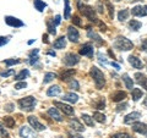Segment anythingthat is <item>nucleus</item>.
Wrapping results in <instances>:
<instances>
[{"instance_id": "4c0bfd02", "label": "nucleus", "mask_w": 147, "mask_h": 138, "mask_svg": "<svg viewBox=\"0 0 147 138\" xmlns=\"http://www.w3.org/2000/svg\"><path fill=\"white\" fill-rule=\"evenodd\" d=\"M0 137L1 138H10V135H9V132L6 131L5 126H4L1 122H0Z\"/></svg>"}, {"instance_id": "a211bd4d", "label": "nucleus", "mask_w": 147, "mask_h": 138, "mask_svg": "<svg viewBox=\"0 0 147 138\" xmlns=\"http://www.w3.org/2000/svg\"><path fill=\"white\" fill-rule=\"evenodd\" d=\"M127 96L126 94V92H124V90H117V92H114V93L110 95V98H112V100L114 103H119V102H123L124 99H125Z\"/></svg>"}, {"instance_id": "5701e85b", "label": "nucleus", "mask_w": 147, "mask_h": 138, "mask_svg": "<svg viewBox=\"0 0 147 138\" xmlns=\"http://www.w3.org/2000/svg\"><path fill=\"white\" fill-rule=\"evenodd\" d=\"M60 93H61V88L59 86H52V87H49L48 90H47L48 96H57Z\"/></svg>"}, {"instance_id": "13d9d810", "label": "nucleus", "mask_w": 147, "mask_h": 138, "mask_svg": "<svg viewBox=\"0 0 147 138\" xmlns=\"http://www.w3.org/2000/svg\"><path fill=\"white\" fill-rule=\"evenodd\" d=\"M42 39H43V43H45V44H48V43H49V39H48V34H43Z\"/></svg>"}, {"instance_id": "3c124183", "label": "nucleus", "mask_w": 147, "mask_h": 138, "mask_svg": "<svg viewBox=\"0 0 147 138\" xmlns=\"http://www.w3.org/2000/svg\"><path fill=\"white\" fill-rule=\"evenodd\" d=\"M129 107V104L127 103H124V104H119L118 107H117V111L118 113H120V111H124V110H126Z\"/></svg>"}, {"instance_id": "4be33fe9", "label": "nucleus", "mask_w": 147, "mask_h": 138, "mask_svg": "<svg viewBox=\"0 0 147 138\" xmlns=\"http://www.w3.org/2000/svg\"><path fill=\"white\" fill-rule=\"evenodd\" d=\"M63 100L64 102H69L71 104H75V103H77V100H79V95L75 93H66L63 95Z\"/></svg>"}, {"instance_id": "49530a36", "label": "nucleus", "mask_w": 147, "mask_h": 138, "mask_svg": "<svg viewBox=\"0 0 147 138\" xmlns=\"http://www.w3.org/2000/svg\"><path fill=\"white\" fill-rule=\"evenodd\" d=\"M13 73H15V71L12 70V68H10V70H6V71H3L0 72V77H9V76H12Z\"/></svg>"}, {"instance_id": "dca6fc26", "label": "nucleus", "mask_w": 147, "mask_h": 138, "mask_svg": "<svg viewBox=\"0 0 147 138\" xmlns=\"http://www.w3.org/2000/svg\"><path fill=\"white\" fill-rule=\"evenodd\" d=\"M69 126H70L75 132H84L85 131L84 125H82V123L77 120L76 117L70 119V120H69Z\"/></svg>"}, {"instance_id": "e2e57ef3", "label": "nucleus", "mask_w": 147, "mask_h": 138, "mask_svg": "<svg viewBox=\"0 0 147 138\" xmlns=\"http://www.w3.org/2000/svg\"><path fill=\"white\" fill-rule=\"evenodd\" d=\"M108 53H109V55H110V56H112V58L114 59V54H113V52H112V50H109V52H108Z\"/></svg>"}, {"instance_id": "f257e3e1", "label": "nucleus", "mask_w": 147, "mask_h": 138, "mask_svg": "<svg viewBox=\"0 0 147 138\" xmlns=\"http://www.w3.org/2000/svg\"><path fill=\"white\" fill-rule=\"evenodd\" d=\"M77 6H79L81 13H84V16L87 17L90 20V22L92 23H98V18L96 16V9L92 7L90 5H86V4H82L81 0H77Z\"/></svg>"}, {"instance_id": "c9c22d12", "label": "nucleus", "mask_w": 147, "mask_h": 138, "mask_svg": "<svg viewBox=\"0 0 147 138\" xmlns=\"http://www.w3.org/2000/svg\"><path fill=\"white\" fill-rule=\"evenodd\" d=\"M97 58H98V61H99V64H100V65H102L103 67L108 65V60H107V56H105V55H103V54L100 53V52H99V53L97 54Z\"/></svg>"}, {"instance_id": "4468645a", "label": "nucleus", "mask_w": 147, "mask_h": 138, "mask_svg": "<svg viewBox=\"0 0 147 138\" xmlns=\"http://www.w3.org/2000/svg\"><path fill=\"white\" fill-rule=\"evenodd\" d=\"M131 13L134 16H137V17L147 16V5H137L135 7H132Z\"/></svg>"}, {"instance_id": "69168bd1", "label": "nucleus", "mask_w": 147, "mask_h": 138, "mask_svg": "<svg viewBox=\"0 0 147 138\" xmlns=\"http://www.w3.org/2000/svg\"><path fill=\"white\" fill-rule=\"evenodd\" d=\"M115 1H120V0H115Z\"/></svg>"}, {"instance_id": "864d4df0", "label": "nucleus", "mask_w": 147, "mask_h": 138, "mask_svg": "<svg viewBox=\"0 0 147 138\" xmlns=\"http://www.w3.org/2000/svg\"><path fill=\"white\" fill-rule=\"evenodd\" d=\"M141 50H142V52H145V53H147V39L142 40V43H141Z\"/></svg>"}, {"instance_id": "9d476101", "label": "nucleus", "mask_w": 147, "mask_h": 138, "mask_svg": "<svg viewBox=\"0 0 147 138\" xmlns=\"http://www.w3.org/2000/svg\"><path fill=\"white\" fill-rule=\"evenodd\" d=\"M131 125H132V127H131L132 131H135L137 133H140V135H144V136L147 137V125L146 123L135 121V122H132Z\"/></svg>"}, {"instance_id": "603ef678", "label": "nucleus", "mask_w": 147, "mask_h": 138, "mask_svg": "<svg viewBox=\"0 0 147 138\" xmlns=\"http://www.w3.org/2000/svg\"><path fill=\"white\" fill-rule=\"evenodd\" d=\"M60 21H61V16H60V15H57V16L53 18V22H54V25H55V26L60 25Z\"/></svg>"}, {"instance_id": "f704fd0d", "label": "nucleus", "mask_w": 147, "mask_h": 138, "mask_svg": "<svg viewBox=\"0 0 147 138\" xmlns=\"http://www.w3.org/2000/svg\"><path fill=\"white\" fill-rule=\"evenodd\" d=\"M47 28H48V32L50 34H57V29H55V25H54V22L53 20H47Z\"/></svg>"}, {"instance_id": "4d7b16f0", "label": "nucleus", "mask_w": 147, "mask_h": 138, "mask_svg": "<svg viewBox=\"0 0 147 138\" xmlns=\"http://www.w3.org/2000/svg\"><path fill=\"white\" fill-rule=\"evenodd\" d=\"M39 53V50L38 49H34V50H32V52H30V54H28V56L30 58H33V56H37V54Z\"/></svg>"}, {"instance_id": "37998d69", "label": "nucleus", "mask_w": 147, "mask_h": 138, "mask_svg": "<svg viewBox=\"0 0 147 138\" xmlns=\"http://www.w3.org/2000/svg\"><path fill=\"white\" fill-rule=\"evenodd\" d=\"M94 107H96V109H98V110H103L105 108V100H104V98H100L98 102L94 104Z\"/></svg>"}, {"instance_id": "f03ea898", "label": "nucleus", "mask_w": 147, "mask_h": 138, "mask_svg": "<svg viewBox=\"0 0 147 138\" xmlns=\"http://www.w3.org/2000/svg\"><path fill=\"white\" fill-rule=\"evenodd\" d=\"M90 75L91 77L93 78V82H94V86L97 89H102L103 87L105 86V78H104V75L103 72L99 70L98 67L96 66H92L91 70H90Z\"/></svg>"}, {"instance_id": "ea45409f", "label": "nucleus", "mask_w": 147, "mask_h": 138, "mask_svg": "<svg viewBox=\"0 0 147 138\" xmlns=\"http://www.w3.org/2000/svg\"><path fill=\"white\" fill-rule=\"evenodd\" d=\"M5 64L6 66H12V65H16V64H20L21 60H18V59H6V60L3 61Z\"/></svg>"}, {"instance_id": "cd10ccee", "label": "nucleus", "mask_w": 147, "mask_h": 138, "mask_svg": "<svg viewBox=\"0 0 147 138\" xmlns=\"http://www.w3.org/2000/svg\"><path fill=\"white\" fill-rule=\"evenodd\" d=\"M142 27V23L140 21H136V20H131L130 22H129V28H130L131 31L134 32H137L140 28Z\"/></svg>"}, {"instance_id": "a878e982", "label": "nucleus", "mask_w": 147, "mask_h": 138, "mask_svg": "<svg viewBox=\"0 0 147 138\" xmlns=\"http://www.w3.org/2000/svg\"><path fill=\"white\" fill-rule=\"evenodd\" d=\"M123 81H124V83H125V87L127 89H132L134 88V81H132V78H130V76L127 75V73H124L123 75Z\"/></svg>"}, {"instance_id": "0e129e2a", "label": "nucleus", "mask_w": 147, "mask_h": 138, "mask_svg": "<svg viewBox=\"0 0 147 138\" xmlns=\"http://www.w3.org/2000/svg\"><path fill=\"white\" fill-rule=\"evenodd\" d=\"M34 40H36V39H32V40H30V42H28V44H30V45H31V44H33V42H34Z\"/></svg>"}, {"instance_id": "b1692460", "label": "nucleus", "mask_w": 147, "mask_h": 138, "mask_svg": "<svg viewBox=\"0 0 147 138\" xmlns=\"http://www.w3.org/2000/svg\"><path fill=\"white\" fill-rule=\"evenodd\" d=\"M53 47L55 49H64V48H65L66 47V39H65V37H59V38L54 42Z\"/></svg>"}, {"instance_id": "20e7f679", "label": "nucleus", "mask_w": 147, "mask_h": 138, "mask_svg": "<svg viewBox=\"0 0 147 138\" xmlns=\"http://www.w3.org/2000/svg\"><path fill=\"white\" fill-rule=\"evenodd\" d=\"M36 105H37V99L32 95L25 96V98L18 100V107H20L21 110H24V111H33Z\"/></svg>"}, {"instance_id": "a19ab883", "label": "nucleus", "mask_w": 147, "mask_h": 138, "mask_svg": "<svg viewBox=\"0 0 147 138\" xmlns=\"http://www.w3.org/2000/svg\"><path fill=\"white\" fill-rule=\"evenodd\" d=\"M70 5H69V0H65V12H64V18L65 20H69L70 18Z\"/></svg>"}, {"instance_id": "8fccbe9b", "label": "nucleus", "mask_w": 147, "mask_h": 138, "mask_svg": "<svg viewBox=\"0 0 147 138\" xmlns=\"http://www.w3.org/2000/svg\"><path fill=\"white\" fill-rule=\"evenodd\" d=\"M13 110H15V104H13V103H9V104L5 105V111H7V113H12Z\"/></svg>"}, {"instance_id": "473e14b6", "label": "nucleus", "mask_w": 147, "mask_h": 138, "mask_svg": "<svg viewBox=\"0 0 147 138\" xmlns=\"http://www.w3.org/2000/svg\"><path fill=\"white\" fill-rule=\"evenodd\" d=\"M55 78H57V75H55L54 72H47L44 75V78H43V83L45 84V83H49V82H52V81H54Z\"/></svg>"}, {"instance_id": "bb28decb", "label": "nucleus", "mask_w": 147, "mask_h": 138, "mask_svg": "<svg viewBox=\"0 0 147 138\" xmlns=\"http://www.w3.org/2000/svg\"><path fill=\"white\" fill-rule=\"evenodd\" d=\"M33 5L36 7V10L39 11V12H43L44 9L47 7V4L44 1H42V0H33Z\"/></svg>"}, {"instance_id": "bf43d9fd", "label": "nucleus", "mask_w": 147, "mask_h": 138, "mask_svg": "<svg viewBox=\"0 0 147 138\" xmlns=\"http://www.w3.org/2000/svg\"><path fill=\"white\" fill-rule=\"evenodd\" d=\"M110 65H112L113 67H115V70H119V68H120V66H119V64L114 62V61H112V62H110Z\"/></svg>"}, {"instance_id": "393cba45", "label": "nucleus", "mask_w": 147, "mask_h": 138, "mask_svg": "<svg viewBox=\"0 0 147 138\" xmlns=\"http://www.w3.org/2000/svg\"><path fill=\"white\" fill-rule=\"evenodd\" d=\"M144 95V92H142L140 88H132L131 89V96H132V100L134 102H139V100L142 98Z\"/></svg>"}, {"instance_id": "2eb2a0df", "label": "nucleus", "mask_w": 147, "mask_h": 138, "mask_svg": "<svg viewBox=\"0 0 147 138\" xmlns=\"http://www.w3.org/2000/svg\"><path fill=\"white\" fill-rule=\"evenodd\" d=\"M47 114L53 119V120L58 121V122L64 121V117L61 116V114L59 113V109H58L57 107H55V108H49V109H48V111H47Z\"/></svg>"}, {"instance_id": "f3484780", "label": "nucleus", "mask_w": 147, "mask_h": 138, "mask_svg": "<svg viewBox=\"0 0 147 138\" xmlns=\"http://www.w3.org/2000/svg\"><path fill=\"white\" fill-rule=\"evenodd\" d=\"M140 117H141V114L139 111H132V113H130L129 115L125 116V119H124V123L129 125V123H132V122L137 121Z\"/></svg>"}, {"instance_id": "5fc2aeb1", "label": "nucleus", "mask_w": 147, "mask_h": 138, "mask_svg": "<svg viewBox=\"0 0 147 138\" xmlns=\"http://www.w3.org/2000/svg\"><path fill=\"white\" fill-rule=\"evenodd\" d=\"M67 136H69V138H84L81 135H79V133H72V132H69Z\"/></svg>"}, {"instance_id": "c03bdc74", "label": "nucleus", "mask_w": 147, "mask_h": 138, "mask_svg": "<svg viewBox=\"0 0 147 138\" xmlns=\"http://www.w3.org/2000/svg\"><path fill=\"white\" fill-rule=\"evenodd\" d=\"M10 36H6V37H0V48L4 47L5 44H7L9 42H10Z\"/></svg>"}, {"instance_id": "412c9836", "label": "nucleus", "mask_w": 147, "mask_h": 138, "mask_svg": "<svg viewBox=\"0 0 147 138\" xmlns=\"http://www.w3.org/2000/svg\"><path fill=\"white\" fill-rule=\"evenodd\" d=\"M75 73H76V71L72 70V68H70V70H65L64 72H61L60 80L64 81V82H69L70 81V78H72L74 76H75Z\"/></svg>"}, {"instance_id": "7c9ffc66", "label": "nucleus", "mask_w": 147, "mask_h": 138, "mask_svg": "<svg viewBox=\"0 0 147 138\" xmlns=\"http://www.w3.org/2000/svg\"><path fill=\"white\" fill-rule=\"evenodd\" d=\"M30 76V71L27 70V68H25V70H22L17 73V75H15V80L16 81H22V80H25L26 77H28Z\"/></svg>"}, {"instance_id": "a18cd8bd", "label": "nucleus", "mask_w": 147, "mask_h": 138, "mask_svg": "<svg viewBox=\"0 0 147 138\" xmlns=\"http://www.w3.org/2000/svg\"><path fill=\"white\" fill-rule=\"evenodd\" d=\"M72 23H74V26H77V27H82V22H81V18L77 16V15H75L72 17Z\"/></svg>"}, {"instance_id": "6ab92c4d", "label": "nucleus", "mask_w": 147, "mask_h": 138, "mask_svg": "<svg viewBox=\"0 0 147 138\" xmlns=\"http://www.w3.org/2000/svg\"><path fill=\"white\" fill-rule=\"evenodd\" d=\"M135 80L142 88H145L147 90V76H145L144 73H141V72H136L135 73Z\"/></svg>"}, {"instance_id": "e433bc0d", "label": "nucleus", "mask_w": 147, "mask_h": 138, "mask_svg": "<svg viewBox=\"0 0 147 138\" xmlns=\"http://www.w3.org/2000/svg\"><path fill=\"white\" fill-rule=\"evenodd\" d=\"M104 4H105V6H107L108 11H109V17L110 18H114V6L112 5V3H110L109 0H105Z\"/></svg>"}, {"instance_id": "c85d7f7f", "label": "nucleus", "mask_w": 147, "mask_h": 138, "mask_svg": "<svg viewBox=\"0 0 147 138\" xmlns=\"http://www.w3.org/2000/svg\"><path fill=\"white\" fill-rule=\"evenodd\" d=\"M81 119L84 120V122L86 123L87 126H90V127H94V120H93V117H91L90 115H87V114H82L81 115Z\"/></svg>"}, {"instance_id": "423d86ee", "label": "nucleus", "mask_w": 147, "mask_h": 138, "mask_svg": "<svg viewBox=\"0 0 147 138\" xmlns=\"http://www.w3.org/2000/svg\"><path fill=\"white\" fill-rule=\"evenodd\" d=\"M54 105H55V107H57L59 110H61V111L65 114V115H69V116H71V115L75 114V110H74V108H71L69 104L61 103V102H54Z\"/></svg>"}, {"instance_id": "f8f14e48", "label": "nucleus", "mask_w": 147, "mask_h": 138, "mask_svg": "<svg viewBox=\"0 0 147 138\" xmlns=\"http://www.w3.org/2000/svg\"><path fill=\"white\" fill-rule=\"evenodd\" d=\"M94 50L92 47L91 43H86L84 45H81L80 48V55H84V56H88V58H93Z\"/></svg>"}, {"instance_id": "09e8293b", "label": "nucleus", "mask_w": 147, "mask_h": 138, "mask_svg": "<svg viewBox=\"0 0 147 138\" xmlns=\"http://www.w3.org/2000/svg\"><path fill=\"white\" fill-rule=\"evenodd\" d=\"M26 87H27V83H26L25 81H22V82H18V83H16V84H15V89L20 90V89L26 88Z\"/></svg>"}, {"instance_id": "c756f323", "label": "nucleus", "mask_w": 147, "mask_h": 138, "mask_svg": "<svg viewBox=\"0 0 147 138\" xmlns=\"http://www.w3.org/2000/svg\"><path fill=\"white\" fill-rule=\"evenodd\" d=\"M93 120L97 121L99 123H104L105 121H107V119H105V115L99 113V111H94L93 113Z\"/></svg>"}, {"instance_id": "1a4fd4ad", "label": "nucleus", "mask_w": 147, "mask_h": 138, "mask_svg": "<svg viewBox=\"0 0 147 138\" xmlns=\"http://www.w3.org/2000/svg\"><path fill=\"white\" fill-rule=\"evenodd\" d=\"M5 23L9 25L10 27H15V28H18V27H24L25 26V23L20 20V18L13 17V16H6L5 17Z\"/></svg>"}, {"instance_id": "aec40b11", "label": "nucleus", "mask_w": 147, "mask_h": 138, "mask_svg": "<svg viewBox=\"0 0 147 138\" xmlns=\"http://www.w3.org/2000/svg\"><path fill=\"white\" fill-rule=\"evenodd\" d=\"M129 59V62H130V65L134 67V68H137V70H141L142 67H144V62H142L139 58L136 56H132V55H130V56L127 58Z\"/></svg>"}, {"instance_id": "6e6d98bb", "label": "nucleus", "mask_w": 147, "mask_h": 138, "mask_svg": "<svg viewBox=\"0 0 147 138\" xmlns=\"http://www.w3.org/2000/svg\"><path fill=\"white\" fill-rule=\"evenodd\" d=\"M98 26H99V28H100V31H103V32H105L107 31V26H105L103 22H100V21H98V23H97Z\"/></svg>"}, {"instance_id": "72a5a7b5", "label": "nucleus", "mask_w": 147, "mask_h": 138, "mask_svg": "<svg viewBox=\"0 0 147 138\" xmlns=\"http://www.w3.org/2000/svg\"><path fill=\"white\" fill-rule=\"evenodd\" d=\"M129 15H130V12H129L127 9L120 10V11H119V13H118V20L119 21H125V20H127Z\"/></svg>"}, {"instance_id": "9b49d317", "label": "nucleus", "mask_w": 147, "mask_h": 138, "mask_svg": "<svg viewBox=\"0 0 147 138\" xmlns=\"http://www.w3.org/2000/svg\"><path fill=\"white\" fill-rule=\"evenodd\" d=\"M18 133H20V137L22 138H37L36 132L28 126H22L20 128V131H18Z\"/></svg>"}, {"instance_id": "052dcab7", "label": "nucleus", "mask_w": 147, "mask_h": 138, "mask_svg": "<svg viewBox=\"0 0 147 138\" xmlns=\"http://www.w3.org/2000/svg\"><path fill=\"white\" fill-rule=\"evenodd\" d=\"M97 9H98V12L103 13V7H102V3H98V5H97Z\"/></svg>"}, {"instance_id": "680f3d73", "label": "nucleus", "mask_w": 147, "mask_h": 138, "mask_svg": "<svg viewBox=\"0 0 147 138\" xmlns=\"http://www.w3.org/2000/svg\"><path fill=\"white\" fill-rule=\"evenodd\" d=\"M48 55H52V56H55V52H48Z\"/></svg>"}, {"instance_id": "58836bf2", "label": "nucleus", "mask_w": 147, "mask_h": 138, "mask_svg": "<svg viewBox=\"0 0 147 138\" xmlns=\"http://www.w3.org/2000/svg\"><path fill=\"white\" fill-rule=\"evenodd\" d=\"M69 87H70V89H74V90H79L80 89L79 82H77L76 80H74V78L71 81H69Z\"/></svg>"}, {"instance_id": "ddd939ff", "label": "nucleus", "mask_w": 147, "mask_h": 138, "mask_svg": "<svg viewBox=\"0 0 147 138\" xmlns=\"http://www.w3.org/2000/svg\"><path fill=\"white\" fill-rule=\"evenodd\" d=\"M87 36H88V38H91L96 44L98 45V47H100L102 44H104L103 39L100 38V36L97 33V32H94L93 29L91 28V27H88V29H87Z\"/></svg>"}, {"instance_id": "6e6552de", "label": "nucleus", "mask_w": 147, "mask_h": 138, "mask_svg": "<svg viewBox=\"0 0 147 138\" xmlns=\"http://www.w3.org/2000/svg\"><path fill=\"white\" fill-rule=\"evenodd\" d=\"M67 38L70 42L72 43H77L80 39V33L74 26H69L67 27Z\"/></svg>"}, {"instance_id": "79ce46f5", "label": "nucleus", "mask_w": 147, "mask_h": 138, "mask_svg": "<svg viewBox=\"0 0 147 138\" xmlns=\"http://www.w3.org/2000/svg\"><path fill=\"white\" fill-rule=\"evenodd\" d=\"M28 64L32 66H37V67H40V64H39V58L38 56H33V58H30Z\"/></svg>"}, {"instance_id": "2f4dec72", "label": "nucleus", "mask_w": 147, "mask_h": 138, "mask_svg": "<svg viewBox=\"0 0 147 138\" xmlns=\"http://www.w3.org/2000/svg\"><path fill=\"white\" fill-rule=\"evenodd\" d=\"M4 123H5V127L13 128L15 127V119L11 117V116H5L4 117Z\"/></svg>"}, {"instance_id": "39448f33", "label": "nucleus", "mask_w": 147, "mask_h": 138, "mask_svg": "<svg viewBox=\"0 0 147 138\" xmlns=\"http://www.w3.org/2000/svg\"><path fill=\"white\" fill-rule=\"evenodd\" d=\"M63 62L65 64L66 66H75L80 62V56L75 53H67V54L64 55Z\"/></svg>"}, {"instance_id": "0eeeda50", "label": "nucleus", "mask_w": 147, "mask_h": 138, "mask_svg": "<svg viewBox=\"0 0 147 138\" xmlns=\"http://www.w3.org/2000/svg\"><path fill=\"white\" fill-rule=\"evenodd\" d=\"M27 120H28V123L34 128V131H38V132H42V131H44L45 130V126L43 125V123H40L39 121H38V119H37L36 116H28L27 117Z\"/></svg>"}, {"instance_id": "de8ad7c7", "label": "nucleus", "mask_w": 147, "mask_h": 138, "mask_svg": "<svg viewBox=\"0 0 147 138\" xmlns=\"http://www.w3.org/2000/svg\"><path fill=\"white\" fill-rule=\"evenodd\" d=\"M110 138H134V137H131L130 135H127V133H117V135L112 136Z\"/></svg>"}, {"instance_id": "7ed1b4c3", "label": "nucleus", "mask_w": 147, "mask_h": 138, "mask_svg": "<svg viewBox=\"0 0 147 138\" xmlns=\"http://www.w3.org/2000/svg\"><path fill=\"white\" fill-rule=\"evenodd\" d=\"M114 48L120 50V52H129V50H131L134 48V43L130 39H127L126 37L119 36L114 40Z\"/></svg>"}]
</instances>
